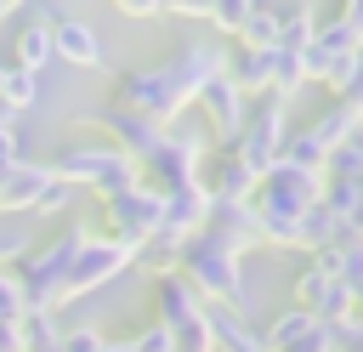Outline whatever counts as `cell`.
Segmentation results:
<instances>
[{"label":"cell","mask_w":363,"mask_h":352,"mask_svg":"<svg viewBox=\"0 0 363 352\" xmlns=\"http://www.w3.org/2000/svg\"><path fill=\"white\" fill-rule=\"evenodd\" d=\"M85 244H91V227H85V221H68L51 244H40L34 255H23V267H11V278H17V290H23V312H57V307H62L68 267L79 261Z\"/></svg>","instance_id":"cell-1"},{"label":"cell","mask_w":363,"mask_h":352,"mask_svg":"<svg viewBox=\"0 0 363 352\" xmlns=\"http://www.w3.org/2000/svg\"><path fill=\"white\" fill-rule=\"evenodd\" d=\"M51 176H62L68 187H91L102 204L142 187V170H136L113 142H74V148H62V153L51 159Z\"/></svg>","instance_id":"cell-2"},{"label":"cell","mask_w":363,"mask_h":352,"mask_svg":"<svg viewBox=\"0 0 363 352\" xmlns=\"http://www.w3.org/2000/svg\"><path fill=\"white\" fill-rule=\"evenodd\" d=\"M176 273L199 290V301H204V307H227V312H238V318H250V312H255L250 284H244V267H238L233 255H221L216 244L187 238V244H182V255H176Z\"/></svg>","instance_id":"cell-3"},{"label":"cell","mask_w":363,"mask_h":352,"mask_svg":"<svg viewBox=\"0 0 363 352\" xmlns=\"http://www.w3.org/2000/svg\"><path fill=\"white\" fill-rule=\"evenodd\" d=\"M187 102H193V85L176 74V62L130 68V74H119V85H113V108L142 114V119H153V125H176V119L187 114Z\"/></svg>","instance_id":"cell-4"},{"label":"cell","mask_w":363,"mask_h":352,"mask_svg":"<svg viewBox=\"0 0 363 352\" xmlns=\"http://www.w3.org/2000/svg\"><path fill=\"white\" fill-rule=\"evenodd\" d=\"M284 136H289V102L284 97H255L250 102V114H244V131L227 142L255 176H267L272 165H278V153H284Z\"/></svg>","instance_id":"cell-5"},{"label":"cell","mask_w":363,"mask_h":352,"mask_svg":"<svg viewBox=\"0 0 363 352\" xmlns=\"http://www.w3.org/2000/svg\"><path fill=\"white\" fill-rule=\"evenodd\" d=\"M199 165H204V136L193 131V125H164V136H159V148H153V159L142 165V187H153V193H176V187H193L199 182Z\"/></svg>","instance_id":"cell-6"},{"label":"cell","mask_w":363,"mask_h":352,"mask_svg":"<svg viewBox=\"0 0 363 352\" xmlns=\"http://www.w3.org/2000/svg\"><path fill=\"white\" fill-rule=\"evenodd\" d=\"M125 267H136V250H125V244H113L108 233H91V244L79 250V261L68 267V284H62V301H79V295H91V290H102V284H113Z\"/></svg>","instance_id":"cell-7"},{"label":"cell","mask_w":363,"mask_h":352,"mask_svg":"<svg viewBox=\"0 0 363 352\" xmlns=\"http://www.w3.org/2000/svg\"><path fill=\"white\" fill-rule=\"evenodd\" d=\"M102 221H108V238L125 244V250H147V238L159 233V193L153 187H136V193H119L102 204Z\"/></svg>","instance_id":"cell-8"},{"label":"cell","mask_w":363,"mask_h":352,"mask_svg":"<svg viewBox=\"0 0 363 352\" xmlns=\"http://www.w3.org/2000/svg\"><path fill=\"white\" fill-rule=\"evenodd\" d=\"M255 182H261V176H255L233 148H216V153L199 165V187H204V199H210V204H250Z\"/></svg>","instance_id":"cell-9"},{"label":"cell","mask_w":363,"mask_h":352,"mask_svg":"<svg viewBox=\"0 0 363 352\" xmlns=\"http://www.w3.org/2000/svg\"><path fill=\"white\" fill-rule=\"evenodd\" d=\"M199 238L216 244V250L233 255V261H244L250 250H261V233H255V210H250V204H210Z\"/></svg>","instance_id":"cell-10"},{"label":"cell","mask_w":363,"mask_h":352,"mask_svg":"<svg viewBox=\"0 0 363 352\" xmlns=\"http://www.w3.org/2000/svg\"><path fill=\"white\" fill-rule=\"evenodd\" d=\"M193 102L204 108V131H210V136H216L221 148H227V142H233V136L244 131L250 97H244V91H238V85L227 79V68H221V74H216V79H210V85H204V91H199Z\"/></svg>","instance_id":"cell-11"},{"label":"cell","mask_w":363,"mask_h":352,"mask_svg":"<svg viewBox=\"0 0 363 352\" xmlns=\"http://www.w3.org/2000/svg\"><path fill=\"white\" fill-rule=\"evenodd\" d=\"M11 17H17L11 62H17V68H28V74H40V68L51 62V23L62 17V6H23V11H11Z\"/></svg>","instance_id":"cell-12"},{"label":"cell","mask_w":363,"mask_h":352,"mask_svg":"<svg viewBox=\"0 0 363 352\" xmlns=\"http://www.w3.org/2000/svg\"><path fill=\"white\" fill-rule=\"evenodd\" d=\"M85 125L113 131V148H119L136 170L153 159V148H159V136H164V125H153V119H142V114H125V108H102V114H91Z\"/></svg>","instance_id":"cell-13"},{"label":"cell","mask_w":363,"mask_h":352,"mask_svg":"<svg viewBox=\"0 0 363 352\" xmlns=\"http://www.w3.org/2000/svg\"><path fill=\"white\" fill-rule=\"evenodd\" d=\"M51 57H62V62H74V68H108L96 28H91L85 17H74V11H62V17L51 23Z\"/></svg>","instance_id":"cell-14"},{"label":"cell","mask_w":363,"mask_h":352,"mask_svg":"<svg viewBox=\"0 0 363 352\" xmlns=\"http://www.w3.org/2000/svg\"><path fill=\"white\" fill-rule=\"evenodd\" d=\"M193 318H204V301H199V290L170 267V273H159L153 278V324H164V329H182V324H193Z\"/></svg>","instance_id":"cell-15"},{"label":"cell","mask_w":363,"mask_h":352,"mask_svg":"<svg viewBox=\"0 0 363 352\" xmlns=\"http://www.w3.org/2000/svg\"><path fill=\"white\" fill-rule=\"evenodd\" d=\"M45 187H51V165H40V159H23V165L0 170V216H34Z\"/></svg>","instance_id":"cell-16"},{"label":"cell","mask_w":363,"mask_h":352,"mask_svg":"<svg viewBox=\"0 0 363 352\" xmlns=\"http://www.w3.org/2000/svg\"><path fill=\"white\" fill-rule=\"evenodd\" d=\"M204 329H210V346H216V352H267L261 329H255L250 318L227 312V307H204Z\"/></svg>","instance_id":"cell-17"},{"label":"cell","mask_w":363,"mask_h":352,"mask_svg":"<svg viewBox=\"0 0 363 352\" xmlns=\"http://www.w3.org/2000/svg\"><path fill=\"white\" fill-rule=\"evenodd\" d=\"M227 79L255 102L272 97V51H250V45H227Z\"/></svg>","instance_id":"cell-18"},{"label":"cell","mask_w":363,"mask_h":352,"mask_svg":"<svg viewBox=\"0 0 363 352\" xmlns=\"http://www.w3.org/2000/svg\"><path fill=\"white\" fill-rule=\"evenodd\" d=\"M329 295H335V273H329V267H318V261H306V267L295 273V301H289V307H301V312H312V318H318Z\"/></svg>","instance_id":"cell-19"},{"label":"cell","mask_w":363,"mask_h":352,"mask_svg":"<svg viewBox=\"0 0 363 352\" xmlns=\"http://www.w3.org/2000/svg\"><path fill=\"white\" fill-rule=\"evenodd\" d=\"M17 329H23V352H57V346H62V324H57V312H23Z\"/></svg>","instance_id":"cell-20"},{"label":"cell","mask_w":363,"mask_h":352,"mask_svg":"<svg viewBox=\"0 0 363 352\" xmlns=\"http://www.w3.org/2000/svg\"><path fill=\"white\" fill-rule=\"evenodd\" d=\"M0 102H11L17 114H28V108L40 102V74H28V68L6 62V74H0Z\"/></svg>","instance_id":"cell-21"},{"label":"cell","mask_w":363,"mask_h":352,"mask_svg":"<svg viewBox=\"0 0 363 352\" xmlns=\"http://www.w3.org/2000/svg\"><path fill=\"white\" fill-rule=\"evenodd\" d=\"M335 244H340V221H335L323 204H312V210L301 216V250L318 255V250H335Z\"/></svg>","instance_id":"cell-22"},{"label":"cell","mask_w":363,"mask_h":352,"mask_svg":"<svg viewBox=\"0 0 363 352\" xmlns=\"http://www.w3.org/2000/svg\"><path fill=\"white\" fill-rule=\"evenodd\" d=\"M312 324H318L312 312H301V307H284V312L272 318V329H267L261 341H267V352H289V346H295V341H301V335H306Z\"/></svg>","instance_id":"cell-23"},{"label":"cell","mask_w":363,"mask_h":352,"mask_svg":"<svg viewBox=\"0 0 363 352\" xmlns=\"http://www.w3.org/2000/svg\"><path fill=\"white\" fill-rule=\"evenodd\" d=\"M244 17H250V0H216V11H210V28H216L221 40H233V45H238V34H244Z\"/></svg>","instance_id":"cell-24"},{"label":"cell","mask_w":363,"mask_h":352,"mask_svg":"<svg viewBox=\"0 0 363 352\" xmlns=\"http://www.w3.org/2000/svg\"><path fill=\"white\" fill-rule=\"evenodd\" d=\"M23 250H28V227H23V221H11V216H0V267L23 261Z\"/></svg>","instance_id":"cell-25"},{"label":"cell","mask_w":363,"mask_h":352,"mask_svg":"<svg viewBox=\"0 0 363 352\" xmlns=\"http://www.w3.org/2000/svg\"><path fill=\"white\" fill-rule=\"evenodd\" d=\"M74 193H79V187H68L62 176H51V187H45V193H40V204H34V216H68Z\"/></svg>","instance_id":"cell-26"},{"label":"cell","mask_w":363,"mask_h":352,"mask_svg":"<svg viewBox=\"0 0 363 352\" xmlns=\"http://www.w3.org/2000/svg\"><path fill=\"white\" fill-rule=\"evenodd\" d=\"M130 341V352H176V335L164 329V324H142L136 335H125Z\"/></svg>","instance_id":"cell-27"},{"label":"cell","mask_w":363,"mask_h":352,"mask_svg":"<svg viewBox=\"0 0 363 352\" xmlns=\"http://www.w3.org/2000/svg\"><path fill=\"white\" fill-rule=\"evenodd\" d=\"M11 318H23V290H17L11 267H0V324H11Z\"/></svg>","instance_id":"cell-28"},{"label":"cell","mask_w":363,"mask_h":352,"mask_svg":"<svg viewBox=\"0 0 363 352\" xmlns=\"http://www.w3.org/2000/svg\"><path fill=\"white\" fill-rule=\"evenodd\" d=\"M102 329H62V346L57 352H102Z\"/></svg>","instance_id":"cell-29"},{"label":"cell","mask_w":363,"mask_h":352,"mask_svg":"<svg viewBox=\"0 0 363 352\" xmlns=\"http://www.w3.org/2000/svg\"><path fill=\"white\" fill-rule=\"evenodd\" d=\"M119 11L136 17V23H147V17H170V6H159V0H119Z\"/></svg>","instance_id":"cell-30"},{"label":"cell","mask_w":363,"mask_h":352,"mask_svg":"<svg viewBox=\"0 0 363 352\" xmlns=\"http://www.w3.org/2000/svg\"><path fill=\"white\" fill-rule=\"evenodd\" d=\"M23 165V131H0V170Z\"/></svg>","instance_id":"cell-31"},{"label":"cell","mask_w":363,"mask_h":352,"mask_svg":"<svg viewBox=\"0 0 363 352\" xmlns=\"http://www.w3.org/2000/svg\"><path fill=\"white\" fill-rule=\"evenodd\" d=\"M170 11H176V17H193V23H204V28H210V11H216V0H176Z\"/></svg>","instance_id":"cell-32"},{"label":"cell","mask_w":363,"mask_h":352,"mask_svg":"<svg viewBox=\"0 0 363 352\" xmlns=\"http://www.w3.org/2000/svg\"><path fill=\"white\" fill-rule=\"evenodd\" d=\"M335 11H340V28H346V34L363 45V0H352V6H335Z\"/></svg>","instance_id":"cell-33"},{"label":"cell","mask_w":363,"mask_h":352,"mask_svg":"<svg viewBox=\"0 0 363 352\" xmlns=\"http://www.w3.org/2000/svg\"><path fill=\"white\" fill-rule=\"evenodd\" d=\"M17 119H23V114H17L11 102H0V131H17Z\"/></svg>","instance_id":"cell-34"},{"label":"cell","mask_w":363,"mask_h":352,"mask_svg":"<svg viewBox=\"0 0 363 352\" xmlns=\"http://www.w3.org/2000/svg\"><path fill=\"white\" fill-rule=\"evenodd\" d=\"M6 17H11V6H0V23H6Z\"/></svg>","instance_id":"cell-35"},{"label":"cell","mask_w":363,"mask_h":352,"mask_svg":"<svg viewBox=\"0 0 363 352\" xmlns=\"http://www.w3.org/2000/svg\"><path fill=\"white\" fill-rule=\"evenodd\" d=\"M335 352H346V346H335Z\"/></svg>","instance_id":"cell-36"}]
</instances>
